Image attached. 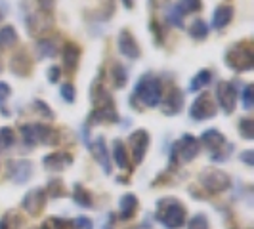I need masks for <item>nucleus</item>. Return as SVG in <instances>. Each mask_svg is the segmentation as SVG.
Listing matches in <instances>:
<instances>
[{"instance_id":"nucleus-1","label":"nucleus","mask_w":254,"mask_h":229,"mask_svg":"<svg viewBox=\"0 0 254 229\" xmlns=\"http://www.w3.org/2000/svg\"><path fill=\"white\" fill-rule=\"evenodd\" d=\"M163 98V84L155 75L147 73L138 80L134 96H130V105L140 102L141 107H157Z\"/></svg>"},{"instance_id":"nucleus-2","label":"nucleus","mask_w":254,"mask_h":229,"mask_svg":"<svg viewBox=\"0 0 254 229\" xmlns=\"http://www.w3.org/2000/svg\"><path fill=\"white\" fill-rule=\"evenodd\" d=\"M157 220L166 229H180L186 224V206L174 197H165L157 203Z\"/></svg>"},{"instance_id":"nucleus-3","label":"nucleus","mask_w":254,"mask_h":229,"mask_svg":"<svg viewBox=\"0 0 254 229\" xmlns=\"http://www.w3.org/2000/svg\"><path fill=\"white\" fill-rule=\"evenodd\" d=\"M21 138L29 147L37 145H56L58 143V132L54 128L40 124V122H29L21 126Z\"/></svg>"},{"instance_id":"nucleus-4","label":"nucleus","mask_w":254,"mask_h":229,"mask_svg":"<svg viewBox=\"0 0 254 229\" xmlns=\"http://www.w3.org/2000/svg\"><path fill=\"white\" fill-rule=\"evenodd\" d=\"M224 61L233 71H251L254 67V50L249 42L231 44L224 56Z\"/></svg>"},{"instance_id":"nucleus-5","label":"nucleus","mask_w":254,"mask_h":229,"mask_svg":"<svg viewBox=\"0 0 254 229\" xmlns=\"http://www.w3.org/2000/svg\"><path fill=\"white\" fill-rule=\"evenodd\" d=\"M199 181L208 193H224V191H228L229 183H231L228 174L222 170H216V168H204L199 174Z\"/></svg>"},{"instance_id":"nucleus-6","label":"nucleus","mask_w":254,"mask_h":229,"mask_svg":"<svg viewBox=\"0 0 254 229\" xmlns=\"http://www.w3.org/2000/svg\"><path fill=\"white\" fill-rule=\"evenodd\" d=\"M25 23H27L29 33H31L33 37H40V35L48 33L52 27H54V13L35 8L33 12H29Z\"/></svg>"},{"instance_id":"nucleus-7","label":"nucleus","mask_w":254,"mask_h":229,"mask_svg":"<svg viewBox=\"0 0 254 229\" xmlns=\"http://www.w3.org/2000/svg\"><path fill=\"white\" fill-rule=\"evenodd\" d=\"M199 140L191 134H184L176 143H174V155H172V161L180 159L182 163H190L193 161L197 155H199Z\"/></svg>"},{"instance_id":"nucleus-8","label":"nucleus","mask_w":254,"mask_h":229,"mask_svg":"<svg viewBox=\"0 0 254 229\" xmlns=\"http://www.w3.org/2000/svg\"><path fill=\"white\" fill-rule=\"evenodd\" d=\"M190 114L193 120H206V118H212L216 116V103L210 98L208 92L199 94L190 107Z\"/></svg>"},{"instance_id":"nucleus-9","label":"nucleus","mask_w":254,"mask_h":229,"mask_svg":"<svg viewBox=\"0 0 254 229\" xmlns=\"http://www.w3.org/2000/svg\"><path fill=\"white\" fill-rule=\"evenodd\" d=\"M216 100L224 113H233L235 107H237V88H235V84L228 82V80H222L216 86Z\"/></svg>"},{"instance_id":"nucleus-10","label":"nucleus","mask_w":254,"mask_h":229,"mask_svg":"<svg viewBox=\"0 0 254 229\" xmlns=\"http://www.w3.org/2000/svg\"><path fill=\"white\" fill-rule=\"evenodd\" d=\"M128 143H130V151H132L134 163L140 165L141 161H143V157H145V153H147V149H149V134H147V130L140 128V130L132 132L130 138H128Z\"/></svg>"},{"instance_id":"nucleus-11","label":"nucleus","mask_w":254,"mask_h":229,"mask_svg":"<svg viewBox=\"0 0 254 229\" xmlns=\"http://www.w3.org/2000/svg\"><path fill=\"white\" fill-rule=\"evenodd\" d=\"M117 120H119V113H117V109H115L113 100H111V102L100 103V105H94V109H92L90 118H88L90 124H100V122L111 124V122H117Z\"/></svg>"},{"instance_id":"nucleus-12","label":"nucleus","mask_w":254,"mask_h":229,"mask_svg":"<svg viewBox=\"0 0 254 229\" xmlns=\"http://www.w3.org/2000/svg\"><path fill=\"white\" fill-rule=\"evenodd\" d=\"M161 111L166 114V116H174V114H178L182 109H184V92L176 86H172V88L168 90V94H166L165 98H161Z\"/></svg>"},{"instance_id":"nucleus-13","label":"nucleus","mask_w":254,"mask_h":229,"mask_svg":"<svg viewBox=\"0 0 254 229\" xmlns=\"http://www.w3.org/2000/svg\"><path fill=\"white\" fill-rule=\"evenodd\" d=\"M46 199H48L46 189H31L25 197H23L21 206H23V210L29 212L31 216H37V214H40V212L44 210V206H46Z\"/></svg>"},{"instance_id":"nucleus-14","label":"nucleus","mask_w":254,"mask_h":229,"mask_svg":"<svg viewBox=\"0 0 254 229\" xmlns=\"http://www.w3.org/2000/svg\"><path fill=\"white\" fill-rule=\"evenodd\" d=\"M117 46H119V52H121L123 56L130 57V59H138L141 56L140 44L136 42L134 35H132L128 29H123V31L119 33V37H117Z\"/></svg>"},{"instance_id":"nucleus-15","label":"nucleus","mask_w":254,"mask_h":229,"mask_svg":"<svg viewBox=\"0 0 254 229\" xmlns=\"http://www.w3.org/2000/svg\"><path fill=\"white\" fill-rule=\"evenodd\" d=\"M10 71L17 76H29L33 71V59L25 50H17L10 57Z\"/></svg>"},{"instance_id":"nucleus-16","label":"nucleus","mask_w":254,"mask_h":229,"mask_svg":"<svg viewBox=\"0 0 254 229\" xmlns=\"http://www.w3.org/2000/svg\"><path fill=\"white\" fill-rule=\"evenodd\" d=\"M73 165V155L67 151H56L44 157V168L50 172H62Z\"/></svg>"},{"instance_id":"nucleus-17","label":"nucleus","mask_w":254,"mask_h":229,"mask_svg":"<svg viewBox=\"0 0 254 229\" xmlns=\"http://www.w3.org/2000/svg\"><path fill=\"white\" fill-rule=\"evenodd\" d=\"M90 151L94 155V159L102 165L103 172L105 174H111V163H109V153H107V147H105V140L103 136L96 138L94 143H90Z\"/></svg>"},{"instance_id":"nucleus-18","label":"nucleus","mask_w":254,"mask_h":229,"mask_svg":"<svg viewBox=\"0 0 254 229\" xmlns=\"http://www.w3.org/2000/svg\"><path fill=\"white\" fill-rule=\"evenodd\" d=\"M201 141L206 145V149H208L210 153L222 149V147L228 143L226 136H224L220 130H216V128H208V130H204L203 136H201Z\"/></svg>"},{"instance_id":"nucleus-19","label":"nucleus","mask_w":254,"mask_h":229,"mask_svg":"<svg viewBox=\"0 0 254 229\" xmlns=\"http://www.w3.org/2000/svg\"><path fill=\"white\" fill-rule=\"evenodd\" d=\"M62 56H64V65L69 73L76 71L78 67V61H80V48L76 46L75 42H65L64 50H62Z\"/></svg>"},{"instance_id":"nucleus-20","label":"nucleus","mask_w":254,"mask_h":229,"mask_svg":"<svg viewBox=\"0 0 254 229\" xmlns=\"http://www.w3.org/2000/svg\"><path fill=\"white\" fill-rule=\"evenodd\" d=\"M33 176V163L31 161H17L12 166V181L13 183H25Z\"/></svg>"},{"instance_id":"nucleus-21","label":"nucleus","mask_w":254,"mask_h":229,"mask_svg":"<svg viewBox=\"0 0 254 229\" xmlns=\"http://www.w3.org/2000/svg\"><path fill=\"white\" fill-rule=\"evenodd\" d=\"M233 19V8L231 6H218L214 10V15H212V27L222 31L231 23Z\"/></svg>"},{"instance_id":"nucleus-22","label":"nucleus","mask_w":254,"mask_h":229,"mask_svg":"<svg viewBox=\"0 0 254 229\" xmlns=\"http://www.w3.org/2000/svg\"><path fill=\"white\" fill-rule=\"evenodd\" d=\"M119 206H121V218L123 220H130L136 214V210H138V197L132 195V193H127V195L121 197Z\"/></svg>"},{"instance_id":"nucleus-23","label":"nucleus","mask_w":254,"mask_h":229,"mask_svg":"<svg viewBox=\"0 0 254 229\" xmlns=\"http://www.w3.org/2000/svg\"><path fill=\"white\" fill-rule=\"evenodd\" d=\"M17 44V31L12 25L0 27V50H10Z\"/></svg>"},{"instance_id":"nucleus-24","label":"nucleus","mask_w":254,"mask_h":229,"mask_svg":"<svg viewBox=\"0 0 254 229\" xmlns=\"http://www.w3.org/2000/svg\"><path fill=\"white\" fill-rule=\"evenodd\" d=\"M113 163L119 168L123 170H128L130 168V163H128V155H127V147L121 140L113 141Z\"/></svg>"},{"instance_id":"nucleus-25","label":"nucleus","mask_w":254,"mask_h":229,"mask_svg":"<svg viewBox=\"0 0 254 229\" xmlns=\"http://www.w3.org/2000/svg\"><path fill=\"white\" fill-rule=\"evenodd\" d=\"M111 82H113L115 88H125V86H127L128 73L123 63H117V61H115V63L111 65Z\"/></svg>"},{"instance_id":"nucleus-26","label":"nucleus","mask_w":254,"mask_h":229,"mask_svg":"<svg viewBox=\"0 0 254 229\" xmlns=\"http://www.w3.org/2000/svg\"><path fill=\"white\" fill-rule=\"evenodd\" d=\"M210 80H212V71H210V69H203V71H199L197 75L191 78L190 90L191 92H199V90H203L204 86H208Z\"/></svg>"},{"instance_id":"nucleus-27","label":"nucleus","mask_w":254,"mask_h":229,"mask_svg":"<svg viewBox=\"0 0 254 229\" xmlns=\"http://www.w3.org/2000/svg\"><path fill=\"white\" fill-rule=\"evenodd\" d=\"M37 50L40 57H54L56 52H58L56 40H52V38H40L37 42Z\"/></svg>"},{"instance_id":"nucleus-28","label":"nucleus","mask_w":254,"mask_h":229,"mask_svg":"<svg viewBox=\"0 0 254 229\" xmlns=\"http://www.w3.org/2000/svg\"><path fill=\"white\" fill-rule=\"evenodd\" d=\"M73 199H75V203L78 206H84V208H92V204H94L92 195L82 185H78V183L75 185V191H73Z\"/></svg>"},{"instance_id":"nucleus-29","label":"nucleus","mask_w":254,"mask_h":229,"mask_svg":"<svg viewBox=\"0 0 254 229\" xmlns=\"http://www.w3.org/2000/svg\"><path fill=\"white\" fill-rule=\"evenodd\" d=\"M190 35L197 40H204L206 35H208V25L204 23L203 19H195L190 27Z\"/></svg>"},{"instance_id":"nucleus-30","label":"nucleus","mask_w":254,"mask_h":229,"mask_svg":"<svg viewBox=\"0 0 254 229\" xmlns=\"http://www.w3.org/2000/svg\"><path fill=\"white\" fill-rule=\"evenodd\" d=\"M13 141H15V134H13L12 128H8V126L0 128V151L12 147Z\"/></svg>"},{"instance_id":"nucleus-31","label":"nucleus","mask_w":254,"mask_h":229,"mask_svg":"<svg viewBox=\"0 0 254 229\" xmlns=\"http://www.w3.org/2000/svg\"><path fill=\"white\" fill-rule=\"evenodd\" d=\"M184 15H186V13L180 10L178 4H174V6L168 10V23L182 29V27H184Z\"/></svg>"},{"instance_id":"nucleus-32","label":"nucleus","mask_w":254,"mask_h":229,"mask_svg":"<svg viewBox=\"0 0 254 229\" xmlns=\"http://www.w3.org/2000/svg\"><path fill=\"white\" fill-rule=\"evenodd\" d=\"M178 6L184 13H193V12H201L203 2L201 0H180Z\"/></svg>"},{"instance_id":"nucleus-33","label":"nucleus","mask_w":254,"mask_h":229,"mask_svg":"<svg viewBox=\"0 0 254 229\" xmlns=\"http://www.w3.org/2000/svg\"><path fill=\"white\" fill-rule=\"evenodd\" d=\"M239 132L245 140H253L254 138V120L253 118H241L239 122Z\"/></svg>"},{"instance_id":"nucleus-34","label":"nucleus","mask_w":254,"mask_h":229,"mask_svg":"<svg viewBox=\"0 0 254 229\" xmlns=\"http://www.w3.org/2000/svg\"><path fill=\"white\" fill-rule=\"evenodd\" d=\"M231 151H233V145H231V143H226L222 149H218V151L210 153V159H212L214 163H224V161L228 159L229 155H231Z\"/></svg>"},{"instance_id":"nucleus-35","label":"nucleus","mask_w":254,"mask_h":229,"mask_svg":"<svg viewBox=\"0 0 254 229\" xmlns=\"http://www.w3.org/2000/svg\"><path fill=\"white\" fill-rule=\"evenodd\" d=\"M188 229H208V220L204 214H195L188 222Z\"/></svg>"},{"instance_id":"nucleus-36","label":"nucleus","mask_w":254,"mask_h":229,"mask_svg":"<svg viewBox=\"0 0 254 229\" xmlns=\"http://www.w3.org/2000/svg\"><path fill=\"white\" fill-rule=\"evenodd\" d=\"M254 105V100H253V84H247L245 88H243V107L247 109V111H251Z\"/></svg>"},{"instance_id":"nucleus-37","label":"nucleus","mask_w":254,"mask_h":229,"mask_svg":"<svg viewBox=\"0 0 254 229\" xmlns=\"http://www.w3.org/2000/svg\"><path fill=\"white\" fill-rule=\"evenodd\" d=\"M62 98H64L67 103H73L76 98V90L75 86L71 84V82H65L64 86H62Z\"/></svg>"},{"instance_id":"nucleus-38","label":"nucleus","mask_w":254,"mask_h":229,"mask_svg":"<svg viewBox=\"0 0 254 229\" xmlns=\"http://www.w3.org/2000/svg\"><path fill=\"white\" fill-rule=\"evenodd\" d=\"M48 189H50L52 197H64L65 195V187L64 183H62V179H52L50 183H48Z\"/></svg>"},{"instance_id":"nucleus-39","label":"nucleus","mask_w":254,"mask_h":229,"mask_svg":"<svg viewBox=\"0 0 254 229\" xmlns=\"http://www.w3.org/2000/svg\"><path fill=\"white\" fill-rule=\"evenodd\" d=\"M33 107L37 109L38 113H42V116H44V118H54V111H52L50 107L42 102V100H37V102L33 103Z\"/></svg>"},{"instance_id":"nucleus-40","label":"nucleus","mask_w":254,"mask_h":229,"mask_svg":"<svg viewBox=\"0 0 254 229\" xmlns=\"http://www.w3.org/2000/svg\"><path fill=\"white\" fill-rule=\"evenodd\" d=\"M73 229H94V224H92V220H90V218L80 216L73 222Z\"/></svg>"},{"instance_id":"nucleus-41","label":"nucleus","mask_w":254,"mask_h":229,"mask_svg":"<svg viewBox=\"0 0 254 229\" xmlns=\"http://www.w3.org/2000/svg\"><path fill=\"white\" fill-rule=\"evenodd\" d=\"M50 224L54 229H73V224L67 220H62V218H52Z\"/></svg>"},{"instance_id":"nucleus-42","label":"nucleus","mask_w":254,"mask_h":229,"mask_svg":"<svg viewBox=\"0 0 254 229\" xmlns=\"http://www.w3.org/2000/svg\"><path fill=\"white\" fill-rule=\"evenodd\" d=\"M60 78H62V69L58 65H52L50 69H48V80H50L52 84H56Z\"/></svg>"},{"instance_id":"nucleus-43","label":"nucleus","mask_w":254,"mask_h":229,"mask_svg":"<svg viewBox=\"0 0 254 229\" xmlns=\"http://www.w3.org/2000/svg\"><path fill=\"white\" fill-rule=\"evenodd\" d=\"M151 31L155 33V40H157V44H161L163 42V37H165V31L159 27V21H151Z\"/></svg>"},{"instance_id":"nucleus-44","label":"nucleus","mask_w":254,"mask_h":229,"mask_svg":"<svg viewBox=\"0 0 254 229\" xmlns=\"http://www.w3.org/2000/svg\"><path fill=\"white\" fill-rule=\"evenodd\" d=\"M10 94H12V88H10L6 82H2V80H0V105L10 98Z\"/></svg>"},{"instance_id":"nucleus-45","label":"nucleus","mask_w":254,"mask_h":229,"mask_svg":"<svg viewBox=\"0 0 254 229\" xmlns=\"http://www.w3.org/2000/svg\"><path fill=\"white\" fill-rule=\"evenodd\" d=\"M239 159H241L245 165H249V166H254V151H243L241 155H239Z\"/></svg>"},{"instance_id":"nucleus-46","label":"nucleus","mask_w":254,"mask_h":229,"mask_svg":"<svg viewBox=\"0 0 254 229\" xmlns=\"http://www.w3.org/2000/svg\"><path fill=\"white\" fill-rule=\"evenodd\" d=\"M149 4H151V8H155V10H161L163 6L168 4V0H149Z\"/></svg>"},{"instance_id":"nucleus-47","label":"nucleus","mask_w":254,"mask_h":229,"mask_svg":"<svg viewBox=\"0 0 254 229\" xmlns=\"http://www.w3.org/2000/svg\"><path fill=\"white\" fill-rule=\"evenodd\" d=\"M123 4H125V8H128V10L134 8V0H123Z\"/></svg>"},{"instance_id":"nucleus-48","label":"nucleus","mask_w":254,"mask_h":229,"mask_svg":"<svg viewBox=\"0 0 254 229\" xmlns=\"http://www.w3.org/2000/svg\"><path fill=\"white\" fill-rule=\"evenodd\" d=\"M0 229H10L8 228V222H6V220H0Z\"/></svg>"},{"instance_id":"nucleus-49","label":"nucleus","mask_w":254,"mask_h":229,"mask_svg":"<svg viewBox=\"0 0 254 229\" xmlns=\"http://www.w3.org/2000/svg\"><path fill=\"white\" fill-rule=\"evenodd\" d=\"M2 19H4V10L0 8V21H2Z\"/></svg>"},{"instance_id":"nucleus-50","label":"nucleus","mask_w":254,"mask_h":229,"mask_svg":"<svg viewBox=\"0 0 254 229\" xmlns=\"http://www.w3.org/2000/svg\"><path fill=\"white\" fill-rule=\"evenodd\" d=\"M40 229H50V228H48V226H42V228H40Z\"/></svg>"},{"instance_id":"nucleus-51","label":"nucleus","mask_w":254,"mask_h":229,"mask_svg":"<svg viewBox=\"0 0 254 229\" xmlns=\"http://www.w3.org/2000/svg\"><path fill=\"white\" fill-rule=\"evenodd\" d=\"M0 71H2V69H0Z\"/></svg>"}]
</instances>
